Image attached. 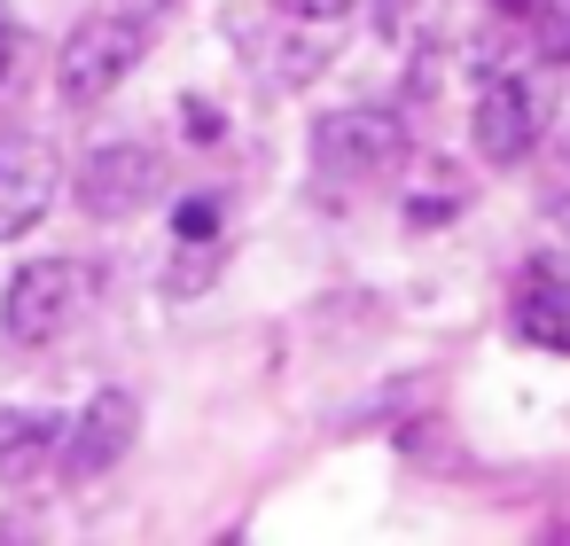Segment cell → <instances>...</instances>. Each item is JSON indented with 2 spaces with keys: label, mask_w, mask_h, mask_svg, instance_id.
I'll list each match as a JSON object with an SVG mask.
<instances>
[{
  "label": "cell",
  "mask_w": 570,
  "mask_h": 546,
  "mask_svg": "<svg viewBox=\"0 0 570 546\" xmlns=\"http://www.w3.org/2000/svg\"><path fill=\"white\" fill-rule=\"evenodd\" d=\"M9 63H17V24H9V9H0V79H9Z\"/></svg>",
  "instance_id": "cell-13"
},
{
  "label": "cell",
  "mask_w": 570,
  "mask_h": 546,
  "mask_svg": "<svg viewBox=\"0 0 570 546\" xmlns=\"http://www.w3.org/2000/svg\"><path fill=\"white\" fill-rule=\"evenodd\" d=\"M282 9L297 17V24H336V17H352L360 0H282Z\"/></svg>",
  "instance_id": "cell-11"
},
{
  "label": "cell",
  "mask_w": 570,
  "mask_h": 546,
  "mask_svg": "<svg viewBox=\"0 0 570 546\" xmlns=\"http://www.w3.org/2000/svg\"><path fill=\"white\" fill-rule=\"evenodd\" d=\"M399 157H406V118L391 102H344L313 118V165L328 180H367V172H391Z\"/></svg>",
  "instance_id": "cell-3"
},
{
  "label": "cell",
  "mask_w": 570,
  "mask_h": 546,
  "mask_svg": "<svg viewBox=\"0 0 570 546\" xmlns=\"http://www.w3.org/2000/svg\"><path fill=\"white\" fill-rule=\"evenodd\" d=\"M539 126H547V110H539V95L523 79H492L476 95V110H469V133H476V157L484 165H515L539 141Z\"/></svg>",
  "instance_id": "cell-7"
},
{
  "label": "cell",
  "mask_w": 570,
  "mask_h": 546,
  "mask_svg": "<svg viewBox=\"0 0 570 546\" xmlns=\"http://www.w3.org/2000/svg\"><path fill=\"white\" fill-rule=\"evenodd\" d=\"M126 9H149V17H165V9H173V0H126Z\"/></svg>",
  "instance_id": "cell-15"
},
{
  "label": "cell",
  "mask_w": 570,
  "mask_h": 546,
  "mask_svg": "<svg viewBox=\"0 0 570 546\" xmlns=\"http://www.w3.org/2000/svg\"><path fill=\"white\" fill-rule=\"evenodd\" d=\"M56 203V149L40 133H0V242H17Z\"/></svg>",
  "instance_id": "cell-5"
},
{
  "label": "cell",
  "mask_w": 570,
  "mask_h": 546,
  "mask_svg": "<svg viewBox=\"0 0 570 546\" xmlns=\"http://www.w3.org/2000/svg\"><path fill=\"white\" fill-rule=\"evenodd\" d=\"M134 429H141V406L134 390H95L79 421H63V468L87 484V476H110L126 453H134Z\"/></svg>",
  "instance_id": "cell-6"
},
{
  "label": "cell",
  "mask_w": 570,
  "mask_h": 546,
  "mask_svg": "<svg viewBox=\"0 0 570 546\" xmlns=\"http://www.w3.org/2000/svg\"><path fill=\"white\" fill-rule=\"evenodd\" d=\"M87 305H95V266H79V258H32V266L9 274V289H0V336H9L17 351H40Z\"/></svg>",
  "instance_id": "cell-2"
},
{
  "label": "cell",
  "mask_w": 570,
  "mask_h": 546,
  "mask_svg": "<svg viewBox=\"0 0 570 546\" xmlns=\"http://www.w3.org/2000/svg\"><path fill=\"white\" fill-rule=\"evenodd\" d=\"M165 188V165L149 141H102L87 165H79V203L87 219H134L149 211V196Z\"/></svg>",
  "instance_id": "cell-4"
},
{
  "label": "cell",
  "mask_w": 570,
  "mask_h": 546,
  "mask_svg": "<svg viewBox=\"0 0 570 546\" xmlns=\"http://www.w3.org/2000/svg\"><path fill=\"white\" fill-rule=\"evenodd\" d=\"M539 9V0H500V17H531Z\"/></svg>",
  "instance_id": "cell-14"
},
{
  "label": "cell",
  "mask_w": 570,
  "mask_h": 546,
  "mask_svg": "<svg viewBox=\"0 0 570 546\" xmlns=\"http://www.w3.org/2000/svg\"><path fill=\"white\" fill-rule=\"evenodd\" d=\"M149 32H157V17H149V9L102 0L95 17H79V32H71V40H63V56H56V95H63L71 110L110 102V95L134 79V63L149 56Z\"/></svg>",
  "instance_id": "cell-1"
},
{
  "label": "cell",
  "mask_w": 570,
  "mask_h": 546,
  "mask_svg": "<svg viewBox=\"0 0 570 546\" xmlns=\"http://www.w3.org/2000/svg\"><path fill=\"white\" fill-rule=\"evenodd\" d=\"M547 48H554V56H562V63H570V0H562V17H554V24H547Z\"/></svg>",
  "instance_id": "cell-12"
},
{
  "label": "cell",
  "mask_w": 570,
  "mask_h": 546,
  "mask_svg": "<svg viewBox=\"0 0 570 546\" xmlns=\"http://www.w3.org/2000/svg\"><path fill=\"white\" fill-rule=\"evenodd\" d=\"M63 453V421L32 406H0V484H32Z\"/></svg>",
  "instance_id": "cell-9"
},
{
  "label": "cell",
  "mask_w": 570,
  "mask_h": 546,
  "mask_svg": "<svg viewBox=\"0 0 570 546\" xmlns=\"http://www.w3.org/2000/svg\"><path fill=\"white\" fill-rule=\"evenodd\" d=\"M515 336L531 351H562L570 359V281L554 266H531L523 289H515Z\"/></svg>",
  "instance_id": "cell-8"
},
{
  "label": "cell",
  "mask_w": 570,
  "mask_h": 546,
  "mask_svg": "<svg viewBox=\"0 0 570 546\" xmlns=\"http://www.w3.org/2000/svg\"><path fill=\"white\" fill-rule=\"evenodd\" d=\"M219 219H227V211H219V196H188V203L173 211V235L204 250V242H219Z\"/></svg>",
  "instance_id": "cell-10"
}]
</instances>
